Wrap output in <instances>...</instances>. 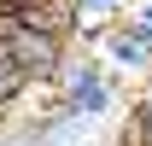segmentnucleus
<instances>
[{
	"instance_id": "nucleus-2",
	"label": "nucleus",
	"mask_w": 152,
	"mask_h": 146,
	"mask_svg": "<svg viewBox=\"0 0 152 146\" xmlns=\"http://www.w3.org/2000/svg\"><path fill=\"white\" fill-rule=\"evenodd\" d=\"M82 47H94V58L117 76V82H123V88H140V82L152 76V47L134 35L123 18H117V23H105V29H94Z\"/></svg>"
},
{
	"instance_id": "nucleus-1",
	"label": "nucleus",
	"mask_w": 152,
	"mask_h": 146,
	"mask_svg": "<svg viewBox=\"0 0 152 146\" xmlns=\"http://www.w3.org/2000/svg\"><path fill=\"white\" fill-rule=\"evenodd\" d=\"M47 93H53L64 111L88 117V123H105V117H117V111H129L123 82H117V76L94 58V47H82V41H70V53H64V64H58V76H53Z\"/></svg>"
},
{
	"instance_id": "nucleus-6",
	"label": "nucleus",
	"mask_w": 152,
	"mask_h": 146,
	"mask_svg": "<svg viewBox=\"0 0 152 146\" xmlns=\"http://www.w3.org/2000/svg\"><path fill=\"white\" fill-rule=\"evenodd\" d=\"M123 146H152V111H140V105L123 111Z\"/></svg>"
},
{
	"instance_id": "nucleus-3",
	"label": "nucleus",
	"mask_w": 152,
	"mask_h": 146,
	"mask_svg": "<svg viewBox=\"0 0 152 146\" xmlns=\"http://www.w3.org/2000/svg\"><path fill=\"white\" fill-rule=\"evenodd\" d=\"M99 123H88V117H76V111H64L53 99L47 111H35V117H23L18 128H12V140L18 146H88V134H94Z\"/></svg>"
},
{
	"instance_id": "nucleus-5",
	"label": "nucleus",
	"mask_w": 152,
	"mask_h": 146,
	"mask_svg": "<svg viewBox=\"0 0 152 146\" xmlns=\"http://www.w3.org/2000/svg\"><path fill=\"white\" fill-rule=\"evenodd\" d=\"M134 0H76V41H88L94 29H105V23H117L123 12H129Z\"/></svg>"
},
{
	"instance_id": "nucleus-8",
	"label": "nucleus",
	"mask_w": 152,
	"mask_h": 146,
	"mask_svg": "<svg viewBox=\"0 0 152 146\" xmlns=\"http://www.w3.org/2000/svg\"><path fill=\"white\" fill-rule=\"evenodd\" d=\"M129 105H140V111H152V76H146V82H140V88H134V99H129Z\"/></svg>"
},
{
	"instance_id": "nucleus-9",
	"label": "nucleus",
	"mask_w": 152,
	"mask_h": 146,
	"mask_svg": "<svg viewBox=\"0 0 152 146\" xmlns=\"http://www.w3.org/2000/svg\"><path fill=\"white\" fill-rule=\"evenodd\" d=\"M23 6H35V0H0V12H23Z\"/></svg>"
},
{
	"instance_id": "nucleus-4",
	"label": "nucleus",
	"mask_w": 152,
	"mask_h": 146,
	"mask_svg": "<svg viewBox=\"0 0 152 146\" xmlns=\"http://www.w3.org/2000/svg\"><path fill=\"white\" fill-rule=\"evenodd\" d=\"M29 88H35V82L23 76V64L12 58V47L0 41V123H6V117L23 105V93H29Z\"/></svg>"
},
{
	"instance_id": "nucleus-7",
	"label": "nucleus",
	"mask_w": 152,
	"mask_h": 146,
	"mask_svg": "<svg viewBox=\"0 0 152 146\" xmlns=\"http://www.w3.org/2000/svg\"><path fill=\"white\" fill-rule=\"evenodd\" d=\"M123 23H129L134 35H140V41H146V47H152V0H134L129 12H123Z\"/></svg>"
}]
</instances>
